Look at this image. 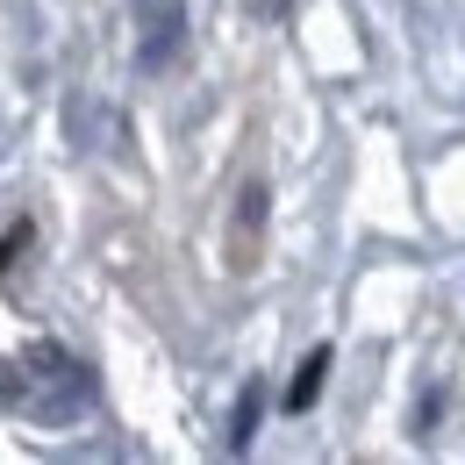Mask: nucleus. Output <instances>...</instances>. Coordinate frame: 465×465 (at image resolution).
Instances as JSON below:
<instances>
[{"mask_svg":"<svg viewBox=\"0 0 465 465\" xmlns=\"http://www.w3.org/2000/svg\"><path fill=\"white\" fill-rule=\"evenodd\" d=\"M94 401V372L58 344H29L22 358H0V408L36 415V422H72Z\"/></svg>","mask_w":465,"mask_h":465,"instance_id":"f257e3e1","label":"nucleus"},{"mask_svg":"<svg viewBox=\"0 0 465 465\" xmlns=\"http://www.w3.org/2000/svg\"><path fill=\"white\" fill-rule=\"evenodd\" d=\"M136 22H143V44H136V64L143 72H165L186 44V7L179 0H136Z\"/></svg>","mask_w":465,"mask_h":465,"instance_id":"f03ea898","label":"nucleus"},{"mask_svg":"<svg viewBox=\"0 0 465 465\" xmlns=\"http://www.w3.org/2000/svg\"><path fill=\"white\" fill-rule=\"evenodd\" d=\"M322 380H330V344H315L308 358H301V372H293V387H287V408H293V415H308V408H315Z\"/></svg>","mask_w":465,"mask_h":465,"instance_id":"7ed1b4c3","label":"nucleus"},{"mask_svg":"<svg viewBox=\"0 0 465 465\" xmlns=\"http://www.w3.org/2000/svg\"><path fill=\"white\" fill-rule=\"evenodd\" d=\"M258 401H265V394H258V380H251V387H243V401H236V430H230V451H243V444H251V430H258Z\"/></svg>","mask_w":465,"mask_h":465,"instance_id":"20e7f679","label":"nucleus"},{"mask_svg":"<svg viewBox=\"0 0 465 465\" xmlns=\"http://www.w3.org/2000/svg\"><path fill=\"white\" fill-rule=\"evenodd\" d=\"M258 223H265V186L251 179V186H243V208H236V230H243V236H258Z\"/></svg>","mask_w":465,"mask_h":465,"instance_id":"39448f33","label":"nucleus"},{"mask_svg":"<svg viewBox=\"0 0 465 465\" xmlns=\"http://www.w3.org/2000/svg\"><path fill=\"white\" fill-rule=\"evenodd\" d=\"M22 251H29V223H15V230L0 236V280L15 272V258H22Z\"/></svg>","mask_w":465,"mask_h":465,"instance_id":"423d86ee","label":"nucleus"},{"mask_svg":"<svg viewBox=\"0 0 465 465\" xmlns=\"http://www.w3.org/2000/svg\"><path fill=\"white\" fill-rule=\"evenodd\" d=\"M251 7H258V15H287V0H251Z\"/></svg>","mask_w":465,"mask_h":465,"instance_id":"0eeeda50","label":"nucleus"}]
</instances>
